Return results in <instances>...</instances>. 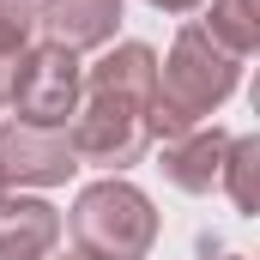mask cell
<instances>
[{"label": "cell", "instance_id": "obj_3", "mask_svg": "<svg viewBox=\"0 0 260 260\" xmlns=\"http://www.w3.org/2000/svg\"><path fill=\"white\" fill-rule=\"evenodd\" d=\"M73 242L79 254L91 260H145L157 242V212L151 200L139 194L133 182L109 176V182H91L85 194L73 200Z\"/></svg>", "mask_w": 260, "mask_h": 260}, {"label": "cell", "instance_id": "obj_13", "mask_svg": "<svg viewBox=\"0 0 260 260\" xmlns=\"http://www.w3.org/2000/svg\"><path fill=\"white\" fill-rule=\"evenodd\" d=\"M61 260H91V254H61Z\"/></svg>", "mask_w": 260, "mask_h": 260}, {"label": "cell", "instance_id": "obj_1", "mask_svg": "<svg viewBox=\"0 0 260 260\" xmlns=\"http://www.w3.org/2000/svg\"><path fill=\"white\" fill-rule=\"evenodd\" d=\"M157 85V55L145 43H121L85 73V97L73 115V157L79 164H103V170H127L145 157L151 133H145V97Z\"/></svg>", "mask_w": 260, "mask_h": 260}, {"label": "cell", "instance_id": "obj_5", "mask_svg": "<svg viewBox=\"0 0 260 260\" xmlns=\"http://www.w3.org/2000/svg\"><path fill=\"white\" fill-rule=\"evenodd\" d=\"M73 170H79V157H73L67 133L24 127V121L0 127V188H61Z\"/></svg>", "mask_w": 260, "mask_h": 260}, {"label": "cell", "instance_id": "obj_6", "mask_svg": "<svg viewBox=\"0 0 260 260\" xmlns=\"http://www.w3.org/2000/svg\"><path fill=\"white\" fill-rule=\"evenodd\" d=\"M61 242V212L37 194H0V260H49Z\"/></svg>", "mask_w": 260, "mask_h": 260}, {"label": "cell", "instance_id": "obj_9", "mask_svg": "<svg viewBox=\"0 0 260 260\" xmlns=\"http://www.w3.org/2000/svg\"><path fill=\"white\" fill-rule=\"evenodd\" d=\"M206 30H212V43H224L236 61H248L260 49V0H212Z\"/></svg>", "mask_w": 260, "mask_h": 260}, {"label": "cell", "instance_id": "obj_7", "mask_svg": "<svg viewBox=\"0 0 260 260\" xmlns=\"http://www.w3.org/2000/svg\"><path fill=\"white\" fill-rule=\"evenodd\" d=\"M121 24V0H37V30L61 49H103Z\"/></svg>", "mask_w": 260, "mask_h": 260}, {"label": "cell", "instance_id": "obj_2", "mask_svg": "<svg viewBox=\"0 0 260 260\" xmlns=\"http://www.w3.org/2000/svg\"><path fill=\"white\" fill-rule=\"evenodd\" d=\"M242 79V61L212 43L206 24H182L176 43H170V61L157 67V85L145 97V133L151 139H182L194 133Z\"/></svg>", "mask_w": 260, "mask_h": 260}, {"label": "cell", "instance_id": "obj_4", "mask_svg": "<svg viewBox=\"0 0 260 260\" xmlns=\"http://www.w3.org/2000/svg\"><path fill=\"white\" fill-rule=\"evenodd\" d=\"M79 97H85V67L73 49L61 43H37V49H24V61L12 73V115L24 121V127H49L61 133L73 115H79Z\"/></svg>", "mask_w": 260, "mask_h": 260}, {"label": "cell", "instance_id": "obj_11", "mask_svg": "<svg viewBox=\"0 0 260 260\" xmlns=\"http://www.w3.org/2000/svg\"><path fill=\"white\" fill-rule=\"evenodd\" d=\"M254 170H260V139L254 133H242V139H230V151H224V170H218V182L230 188L236 200V212H254Z\"/></svg>", "mask_w": 260, "mask_h": 260}, {"label": "cell", "instance_id": "obj_8", "mask_svg": "<svg viewBox=\"0 0 260 260\" xmlns=\"http://www.w3.org/2000/svg\"><path fill=\"white\" fill-rule=\"evenodd\" d=\"M224 151H230V139L218 127H194V133H182V139H164V176L182 194H212L218 188V170H224Z\"/></svg>", "mask_w": 260, "mask_h": 260}, {"label": "cell", "instance_id": "obj_10", "mask_svg": "<svg viewBox=\"0 0 260 260\" xmlns=\"http://www.w3.org/2000/svg\"><path fill=\"white\" fill-rule=\"evenodd\" d=\"M37 37V0H0V103L12 97V73Z\"/></svg>", "mask_w": 260, "mask_h": 260}, {"label": "cell", "instance_id": "obj_14", "mask_svg": "<svg viewBox=\"0 0 260 260\" xmlns=\"http://www.w3.org/2000/svg\"><path fill=\"white\" fill-rule=\"evenodd\" d=\"M224 260H242V254H224Z\"/></svg>", "mask_w": 260, "mask_h": 260}, {"label": "cell", "instance_id": "obj_12", "mask_svg": "<svg viewBox=\"0 0 260 260\" xmlns=\"http://www.w3.org/2000/svg\"><path fill=\"white\" fill-rule=\"evenodd\" d=\"M145 6H157V12H176V18H182V12H194V6H206V0H145Z\"/></svg>", "mask_w": 260, "mask_h": 260}]
</instances>
